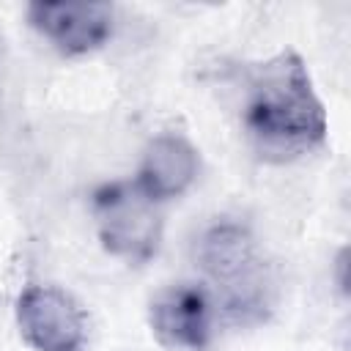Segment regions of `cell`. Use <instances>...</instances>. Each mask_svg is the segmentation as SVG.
I'll return each instance as SVG.
<instances>
[{"label":"cell","instance_id":"obj_7","mask_svg":"<svg viewBox=\"0 0 351 351\" xmlns=\"http://www.w3.org/2000/svg\"><path fill=\"white\" fill-rule=\"evenodd\" d=\"M200 173V154L197 148L178 132L156 134L140 159L134 184L154 200L165 203L181 197Z\"/></svg>","mask_w":351,"mask_h":351},{"label":"cell","instance_id":"obj_6","mask_svg":"<svg viewBox=\"0 0 351 351\" xmlns=\"http://www.w3.org/2000/svg\"><path fill=\"white\" fill-rule=\"evenodd\" d=\"M30 25L63 55H85L112 36V5L107 3H30Z\"/></svg>","mask_w":351,"mask_h":351},{"label":"cell","instance_id":"obj_4","mask_svg":"<svg viewBox=\"0 0 351 351\" xmlns=\"http://www.w3.org/2000/svg\"><path fill=\"white\" fill-rule=\"evenodd\" d=\"M16 326L33 351H80L88 337V315L58 285H27L16 299Z\"/></svg>","mask_w":351,"mask_h":351},{"label":"cell","instance_id":"obj_1","mask_svg":"<svg viewBox=\"0 0 351 351\" xmlns=\"http://www.w3.org/2000/svg\"><path fill=\"white\" fill-rule=\"evenodd\" d=\"M244 126L261 154L288 159L326 140V110L296 52L261 63L247 88Z\"/></svg>","mask_w":351,"mask_h":351},{"label":"cell","instance_id":"obj_3","mask_svg":"<svg viewBox=\"0 0 351 351\" xmlns=\"http://www.w3.org/2000/svg\"><path fill=\"white\" fill-rule=\"evenodd\" d=\"M96 228L104 250L129 263H145L162 241V214L134 181H115L93 197Z\"/></svg>","mask_w":351,"mask_h":351},{"label":"cell","instance_id":"obj_2","mask_svg":"<svg viewBox=\"0 0 351 351\" xmlns=\"http://www.w3.org/2000/svg\"><path fill=\"white\" fill-rule=\"evenodd\" d=\"M197 263L217 285L222 304L239 321H258L269 307V269L247 225L233 219L214 222L197 239Z\"/></svg>","mask_w":351,"mask_h":351},{"label":"cell","instance_id":"obj_5","mask_svg":"<svg viewBox=\"0 0 351 351\" xmlns=\"http://www.w3.org/2000/svg\"><path fill=\"white\" fill-rule=\"evenodd\" d=\"M154 337L178 351H200L214 332V302L203 285L176 282L162 288L148 307Z\"/></svg>","mask_w":351,"mask_h":351}]
</instances>
